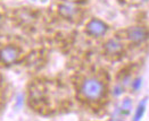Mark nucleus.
Segmentation results:
<instances>
[{
	"label": "nucleus",
	"mask_w": 149,
	"mask_h": 121,
	"mask_svg": "<svg viewBox=\"0 0 149 121\" xmlns=\"http://www.w3.org/2000/svg\"><path fill=\"white\" fill-rule=\"evenodd\" d=\"M22 104H23V95H18L17 101H16V105L17 107H21Z\"/></svg>",
	"instance_id": "nucleus-12"
},
{
	"label": "nucleus",
	"mask_w": 149,
	"mask_h": 121,
	"mask_svg": "<svg viewBox=\"0 0 149 121\" xmlns=\"http://www.w3.org/2000/svg\"><path fill=\"white\" fill-rule=\"evenodd\" d=\"M106 91V87L102 80H100L96 77H89L86 78L80 87L81 95L88 101H99L104 96Z\"/></svg>",
	"instance_id": "nucleus-1"
},
{
	"label": "nucleus",
	"mask_w": 149,
	"mask_h": 121,
	"mask_svg": "<svg viewBox=\"0 0 149 121\" xmlns=\"http://www.w3.org/2000/svg\"><path fill=\"white\" fill-rule=\"evenodd\" d=\"M126 36L132 44L140 45L148 40L149 33L147 28L143 26H131L126 31Z\"/></svg>",
	"instance_id": "nucleus-2"
},
{
	"label": "nucleus",
	"mask_w": 149,
	"mask_h": 121,
	"mask_svg": "<svg viewBox=\"0 0 149 121\" xmlns=\"http://www.w3.org/2000/svg\"><path fill=\"white\" fill-rule=\"evenodd\" d=\"M132 83V77H131V75L130 74H127V75H125L124 77L121 79V84L124 86L125 88L127 87V86H130Z\"/></svg>",
	"instance_id": "nucleus-11"
},
{
	"label": "nucleus",
	"mask_w": 149,
	"mask_h": 121,
	"mask_svg": "<svg viewBox=\"0 0 149 121\" xmlns=\"http://www.w3.org/2000/svg\"><path fill=\"white\" fill-rule=\"evenodd\" d=\"M104 50L105 52L108 54V56H116V54H120L122 51H123V43L116 38V37H113L109 38L105 44H104Z\"/></svg>",
	"instance_id": "nucleus-5"
},
{
	"label": "nucleus",
	"mask_w": 149,
	"mask_h": 121,
	"mask_svg": "<svg viewBox=\"0 0 149 121\" xmlns=\"http://www.w3.org/2000/svg\"><path fill=\"white\" fill-rule=\"evenodd\" d=\"M79 12V8L73 3H62L58 6V14L65 19H72Z\"/></svg>",
	"instance_id": "nucleus-6"
},
{
	"label": "nucleus",
	"mask_w": 149,
	"mask_h": 121,
	"mask_svg": "<svg viewBox=\"0 0 149 121\" xmlns=\"http://www.w3.org/2000/svg\"><path fill=\"white\" fill-rule=\"evenodd\" d=\"M132 111V100L130 97H126L122 101L121 105L115 110V116L116 117H124V116H129ZM114 116V117H115Z\"/></svg>",
	"instance_id": "nucleus-7"
},
{
	"label": "nucleus",
	"mask_w": 149,
	"mask_h": 121,
	"mask_svg": "<svg viewBox=\"0 0 149 121\" xmlns=\"http://www.w3.org/2000/svg\"><path fill=\"white\" fill-rule=\"evenodd\" d=\"M124 92H125V87L121 84V83H120V84H116L114 86V88H113V95L115 97L121 96Z\"/></svg>",
	"instance_id": "nucleus-9"
},
{
	"label": "nucleus",
	"mask_w": 149,
	"mask_h": 121,
	"mask_svg": "<svg viewBox=\"0 0 149 121\" xmlns=\"http://www.w3.org/2000/svg\"><path fill=\"white\" fill-rule=\"evenodd\" d=\"M146 102H147V98L145 101H141L138 105V108L136 109V113H134V117H133V120H140L143 114H145V111H146Z\"/></svg>",
	"instance_id": "nucleus-8"
},
{
	"label": "nucleus",
	"mask_w": 149,
	"mask_h": 121,
	"mask_svg": "<svg viewBox=\"0 0 149 121\" xmlns=\"http://www.w3.org/2000/svg\"><path fill=\"white\" fill-rule=\"evenodd\" d=\"M142 86V78L141 77H138V78H134L131 83V88L133 92H139L140 88Z\"/></svg>",
	"instance_id": "nucleus-10"
},
{
	"label": "nucleus",
	"mask_w": 149,
	"mask_h": 121,
	"mask_svg": "<svg viewBox=\"0 0 149 121\" xmlns=\"http://www.w3.org/2000/svg\"><path fill=\"white\" fill-rule=\"evenodd\" d=\"M145 1H148V0H145Z\"/></svg>",
	"instance_id": "nucleus-13"
},
{
	"label": "nucleus",
	"mask_w": 149,
	"mask_h": 121,
	"mask_svg": "<svg viewBox=\"0 0 149 121\" xmlns=\"http://www.w3.org/2000/svg\"><path fill=\"white\" fill-rule=\"evenodd\" d=\"M108 31V25L101 19L98 18H92L90 19L86 25V32L88 35L92 37H100L104 36Z\"/></svg>",
	"instance_id": "nucleus-4"
},
{
	"label": "nucleus",
	"mask_w": 149,
	"mask_h": 121,
	"mask_svg": "<svg viewBox=\"0 0 149 121\" xmlns=\"http://www.w3.org/2000/svg\"><path fill=\"white\" fill-rule=\"evenodd\" d=\"M21 57V50L16 45L8 44L0 49V62L5 65H13Z\"/></svg>",
	"instance_id": "nucleus-3"
}]
</instances>
